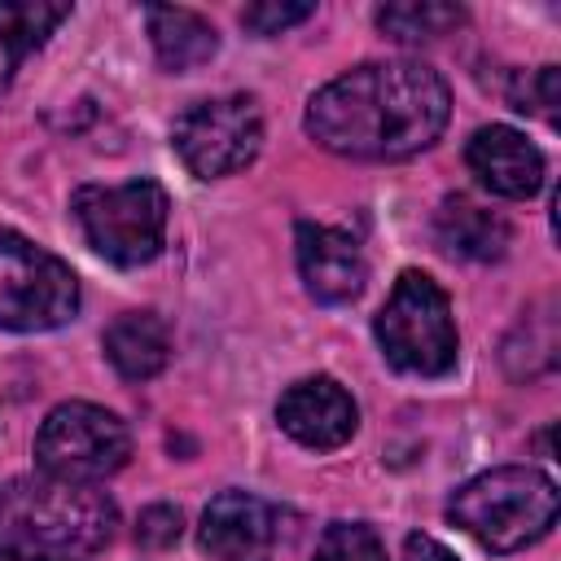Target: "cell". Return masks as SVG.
I'll list each match as a JSON object with an SVG mask.
<instances>
[{
  "instance_id": "5b68a950",
  "label": "cell",
  "mask_w": 561,
  "mask_h": 561,
  "mask_svg": "<svg viewBox=\"0 0 561 561\" xmlns=\"http://www.w3.org/2000/svg\"><path fill=\"white\" fill-rule=\"evenodd\" d=\"M70 210L83 228V241L110 259L114 267H140L158 259L167 241V193L158 180H127V184H83L70 197Z\"/></svg>"
},
{
  "instance_id": "ffe728a7",
  "label": "cell",
  "mask_w": 561,
  "mask_h": 561,
  "mask_svg": "<svg viewBox=\"0 0 561 561\" xmlns=\"http://www.w3.org/2000/svg\"><path fill=\"white\" fill-rule=\"evenodd\" d=\"M316 13V4H285V0H263V4H250L241 9V26L254 31V35H280L285 26H298Z\"/></svg>"
},
{
  "instance_id": "e0dca14e",
  "label": "cell",
  "mask_w": 561,
  "mask_h": 561,
  "mask_svg": "<svg viewBox=\"0 0 561 561\" xmlns=\"http://www.w3.org/2000/svg\"><path fill=\"white\" fill-rule=\"evenodd\" d=\"M460 22H465V9L460 4H447V0H399V4H381L377 9V26L390 39H399V44L443 39Z\"/></svg>"
},
{
  "instance_id": "7c38bea8",
  "label": "cell",
  "mask_w": 561,
  "mask_h": 561,
  "mask_svg": "<svg viewBox=\"0 0 561 561\" xmlns=\"http://www.w3.org/2000/svg\"><path fill=\"white\" fill-rule=\"evenodd\" d=\"M465 158H469V171L500 197H535L543 184V153L504 123L478 127Z\"/></svg>"
},
{
  "instance_id": "8992f818",
  "label": "cell",
  "mask_w": 561,
  "mask_h": 561,
  "mask_svg": "<svg viewBox=\"0 0 561 561\" xmlns=\"http://www.w3.org/2000/svg\"><path fill=\"white\" fill-rule=\"evenodd\" d=\"M127 456H131L127 425L114 412L83 399L57 403L35 434V465L44 478H57V482L96 486L101 478L118 473Z\"/></svg>"
},
{
  "instance_id": "30bf717a",
  "label": "cell",
  "mask_w": 561,
  "mask_h": 561,
  "mask_svg": "<svg viewBox=\"0 0 561 561\" xmlns=\"http://www.w3.org/2000/svg\"><path fill=\"white\" fill-rule=\"evenodd\" d=\"M197 543L215 561H267L276 543V513L250 491H224L206 504Z\"/></svg>"
},
{
  "instance_id": "44dd1931",
  "label": "cell",
  "mask_w": 561,
  "mask_h": 561,
  "mask_svg": "<svg viewBox=\"0 0 561 561\" xmlns=\"http://www.w3.org/2000/svg\"><path fill=\"white\" fill-rule=\"evenodd\" d=\"M136 539H140L145 548H167V543H175V539H180V508H171V504L145 508V513H140V526H136Z\"/></svg>"
},
{
  "instance_id": "52a82bcc",
  "label": "cell",
  "mask_w": 561,
  "mask_h": 561,
  "mask_svg": "<svg viewBox=\"0 0 561 561\" xmlns=\"http://www.w3.org/2000/svg\"><path fill=\"white\" fill-rule=\"evenodd\" d=\"M79 311L75 272L18 232H0V329L44 333Z\"/></svg>"
},
{
  "instance_id": "ac0fdd59",
  "label": "cell",
  "mask_w": 561,
  "mask_h": 561,
  "mask_svg": "<svg viewBox=\"0 0 561 561\" xmlns=\"http://www.w3.org/2000/svg\"><path fill=\"white\" fill-rule=\"evenodd\" d=\"M311 561H386V543L364 522H333L320 535Z\"/></svg>"
},
{
  "instance_id": "277c9868",
  "label": "cell",
  "mask_w": 561,
  "mask_h": 561,
  "mask_svg": "<svg viewBox=\"0 0 561 561\" xmlns=\"http://www.w3.org/2000/svg\"><path fill=\"white\" fill-rule=\"evenodd\" d=\"M381 355L412 377H443L456 364V320L443 285L416 267L399 272L386 307L373 320Z\"/></svg>"
},
{
  "instance_id": "7402d4cb",
  "label": "cell",
  "mask_w": 561,
  "mask_h": 561,
  "mask_svg": "<svg viewBox=\"0 0 561 561\" xmlns=\"http://www.w3.org/2000/svg\"><path fill=\"white\" fill-rule=\"evenodd\" d=\"M403 561H456V552H447L438 539L430 535H408L403 539Z\"/></svg>"
},
{
  "instance_id": "9c48e42d",
  "label": "cell",
  "mask_w": 561,
  "mask_h": 561,
  "mask_svg": "<svg viewBox=\"0 0 561 561\" xmlns=\"http://www.w3.org/2000/svg\"><path fill=\"white\" fill-rule=\"evenodd\" d=\"M276 421L294 443L311 451H333L355 434L359 408L333 377H302L280 394Z\"/></svg>"
},
{
  "instance_id": "ba28073f",
  "label": "cell",
  "mask_w": 561,
  "mask_h": 561,
  "mask_svg": "<svg viewBox=\"0 0 561 561\" xmlns=\"http://www.w3.org/2000/svg\"><path fill=\"white\" fill-rule=\"evenodd\" d=\"M175 153L180 162L202 175V180H219V175H232L241 167L254 162L259 145H263V114H259V101L245 96V92H232V96H210V101H197L180 114L175 123Z\"/></svg>"
},
{
  "instance_id": "6da1fadb",
  "label": "cell",
  "mask_w": 561,
  "mask_h": 561,
  "mask_svg": "<svg viewBox=\"0 0 561 561\" xmlns=\"http://www.w3.org/2000/svg\"><path fill=\"white\" fill-rule=\"evenodd\" d=\"M451 114V92L425 61H364L307 101V136L359 162H399L430 149Z\"/></svg>"
},
{
  "instance_id": "7a4b0ae2",
  "label": "cell",
  "mask_w": 561,
  "mask_h": 561,
  "mask_svg": "<svg viewBox=\"0 0 561 561\" xmlns=\"http://www.w3.org/2000/svg\"><path fill=\"white\" fill-rule=\"evenodd\" d=\"M118 508L105 491L57 478H18L0 491V557L75 561L114 539Z\"/></svg>"
},
{
  "instance_id": "2e32d148",
  "label": "cell",
  "mask_w": 561,
  "mask_h": 561,
  "mask_svg": "<svg viewBox=\"0 0 561 561\" xmlns=\"http://www.w3.org/2000/svg\"><path fill=\"white\" fill-rule=\"evenodd\" d=\"M70 18V4L48 0H0V92L13 83V70Z\"/></svg>"
},
{
  "instance_id": "3957f363",
  "label": "cell",
  "mask_w": 561,
  "mask_h": 561,
  "mask_svg": "<svg viewBox=\"0 0 561 561\" xmlns=\"http://www.w3.org/2000/svg\"><path fill=\"white\" fill-rule=\"evenodd\" d=\"M447 517L491 552H517L543 539L557 522V482L530 465H504L469 478L451 500Z\"/></svg>"
},
{
  "instance_id": "8fae6325",
  "label": "cell",
  "mask_w": 561,
  "mask_h": 561,
  "mask_svg": "<svg viewBox=\"0 0 561 561\" xmlns=\"http://www.w3.org/2000/svg\"><path fill=\"white\" fill-rule=\"evenodd\" d=\"M298 245V272L302 285L316 302H351L359 298L364 280H368V263L355 245V237L324 228V224H298L294 232Z\"/></svg>"
},
{
  "instance_id": "9a60e30c",
  "label": "cell",
  "mask_w": 561,
  "mask_h": 561,
  "mask_svg": "<svg viewBox=\"0 0 561 561\" xmlns=\"http://www.w3.org/2000/svg\"><path fill=\"white\" fill-rule=\"evenodd\" d=\"M434 232H438L443 250L478 259V263L500 259L508 250V237H513L508 224L495 210H486V206H478L469 197H447L438 206V215H434Z\"/></svg>"
},
{
  "instance_id": "4fadbf2b",
  "label": "cell",
  "mask_w": 561,
  "mask_h": 561,
  "mask_svg": "<svg viewBox=\"0 0 561 561\" xmlns=\"http://www.w3.org/2000/svg\"><path fill=\"white\" fill-rule=\"evenodd\" d=\"M105 359L127 381H149L171 359V329L158 311H123L105 329Z\"/></svg>"
},
{
  "instance_id": "d6986e66",
  "label": "cell",
  "mask_w": 561,
  "mask_h": 561,
  "mask_svg": "<svg viewBox=\"0 0 561 561\" xmlns=\"http://www.w3.org/2000/svg\"><path fill=\"white\" fill-rule=\"evenodd\" d=\"M557 105H561V70H557V66H539L535 75L517 79V88H513V110H522V114H543L548 123H557Z\"/></svg>"
},
{
  "instance_id": "5bb4252c",
  "label": "cell",
  "mask_w": 561,
  "mask_h": 561,
  "mask_svg": "<svg viewBox=\"0 0 561 561\" xmlns=\"http://www.w3.org/2000/svg\"><path fill=\"white\" fill-rule=\"evenodd\" d=\"M145 22H149V39H153V53H158L162 70L184 75V70L206 66V61L219 53L215 26H210L202 13H193V9L153 4V9L145 13Z\"/></svg>"
}]
</instances>
